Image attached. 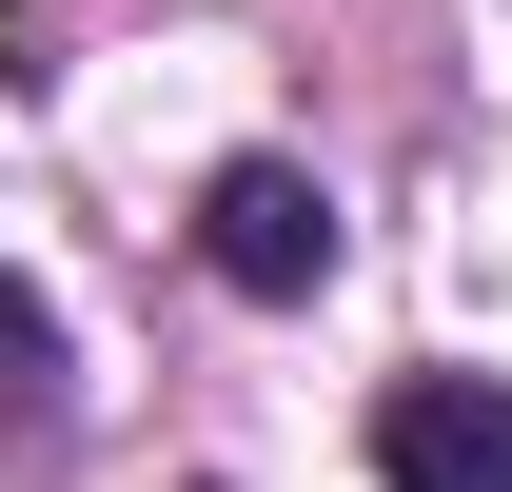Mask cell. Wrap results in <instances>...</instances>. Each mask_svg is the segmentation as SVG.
I'll return each instance as SVG.
<instances>
[{
  "label": "cell",
  "mask_w": 512,
  "mask_h": 492,
  "mask_svg": "<svg viewBox=\"0 0 512 492\" xmlns=\"http://www.w3.org/2000/svg\"><path fill=\"white\" fill-rule=\"evenodd\" d=\"M197 256H217L237 296H316L335 276V197L296 178V158H217V178H197Z\"/></svg>",
  "instance_id": "1"
},
{
  "label": "cell",
  "mask_w": 512,
  "mask_h": 492,
  "mask_svg": "<svg viewBox=\"0 0 512 492\" xmlns=\"http://www.w3.org/2000/svg\"><path fill=\"white\" fill-rule=\"evenodd\" d=\"M375 492H512V374H394L375 394Z\"/></svg>",
  "instance_id": "2"
},
{
  "label": "cell",
  "mask_w": 512,
  "mask_h": 492,
  "mask_svg": "<svg viewBox=\"0 0 512 492\" xmlns=\"http://www.w3.org/2000/svg\"><path fill=\"white\" fill-rule=\"evenodd\" d=\"M0 433H60V296L0 276Z\"/></svg>",
  "instance_id": "3"
}]
</instances>
